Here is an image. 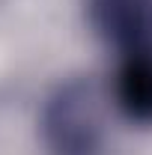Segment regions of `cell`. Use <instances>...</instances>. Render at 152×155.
<instances>
[{"label": "cell", "mask_w": 152, "mask_h": 155, "mask_svg": "<svg viewBox=\"0 0 152 155\" xmlns=\"http://www.w3.org/2000/svg\"><path fill=\"white\" fill-rule=\"evenodd\" d=\"M39 134L48 155H104V110L93 78H66L51 90Z\"/></svg>", "instance_id": "cell-1"}, {"label": "cell", "mask_w": 152, "mask_h": 155, "mask_svg": "<svg viewBox=\"0 0 152 155\" xmlns=\"http://www.w3.org/2000/svg\"><path fill=\"white\" fill-rule=\"evenodd\" d=\"M87 15L119 57L152 54V0H87Z\"/></svg>", "instance_id": "cell-2"}, {"label": "cell", "mask_w": 152, "mask_h": 155, "mask_svg": "<svg viewBox=\"0 0 152 155\" xmlns=\"http://www.w3.org/2000/svg\"><path fill=\"white\" fill-rule=\"evenodd\" d=\"M114 98L125 119L152 125V54L119 57Z\"/></svg>", "instance_id": "cell-3"}]
</instances>
